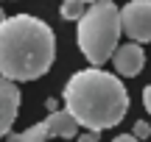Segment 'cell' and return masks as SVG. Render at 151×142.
I'll list each match as a JSON object with an SVG mask.
<instances>
[{
	"instance_id": "1",
	"label": "cell",
	"mask_w": 151,
	"mask_h": 142,
	"mask_svg": "<svg viewBox=\"0 0 151 142\" xmlns=\"http://www.w3.org/2000/svg\"><path fill=\"white\" fill-rule=\"evenodd\" d=\"M56 59L53 28L34 14H14L0 22V75L9 81H37Z\"/></svg>"
},
{
	"instance_id": "2",
	"label": "cell",
	"mask_w": 151,
	"mask_h": 142,
	"mask_svg": "<svg viewBox=\"0 0 151 142\" xmlns=\"http://www.w3.org/2000/svg\"><path fill=\"white\" fill-rule=\"evenodd\" d=\"M62 100L76 123L90 131L115 128L129 111V92L120 78L98 67H87L70 75L62 89Z\"/></svg>"
},
{
	"instance_id": "3",
	"label": "cell",
	"mask_w": 151,
	"mask_h": 142,
	"mask_svg": "<svg viewBox=\"0 0 151 142\" xmlns=\"http://www.w3.org/2000/svg\"><path fill=\"white\" fill-rule=\"evenodd\" d=\"M123 33L120 25V9L112 0H95L87 6L84 17L78 20V48L84 53V59L92 67H101L112 59V53L118 50V39Z\"/></svg>"
},
{
	"instance_id": "4",
	"label": "cell",
	"mask_w": 151,
	"mask_h": 142,
	"mask_svg": "<svg viewBox=\"0 0 151 142\" xmlns=\"http://www.w3.org/2000/svg\"><path fill=\"white\" fill-rule=\"evenodd\" d=\"M78 123L70 111H50L42 123L25 128V131L9 134V142H48L50 137H62V139H76L78 137Z\"/></svg>"
},
{
	"instance_id": "5",
	"label": "cell",
	"mask_w": 151,
	"mask_h": 142,
	"mask_svg": "<svg viewBox=\"0 0 151 142\" xmlns=\"http://www.w3.org/2000/svg\"><path fill=\"white\" fill-rule=\"evenodd\" d=\"M120 25L132 42H151V0H129L120 9Z\"/></svg>"
},
{
	"instance_id": "6",
	"label": "cell",
	"mask_w": 151,
	"mask_h": 142,
	"mask_svg": "<svg viewBox=\"0 0 151 142\" xmlns=\"http://www.w3.org/2000/svg\"><path fill=\"white\" fill-rule=\"evenodd\" d=\"M17 111H20V89L14 81L0 75V139L11 131Z\"/></svg>"
},
{
	"instance_id": "7",
	"label": "cell",
	"mask_w": 151,
	"mask_h": 142,
	"mask_svg": "<svg viewBox=\"0 0 151 142\" xmlns=\"http://www.w3.org/2000/svg\"><path fill=\"white\" fill-rule=\"evenodd\" d=\"M112 59H115L118 75H126V78H137L143 72V67H146V53H143L140 42L120 45V48L112 53Z\"/></svg>"
},
{
	"instance_id": "8",
	"label": "cell",
	"mask_w": 151,
	"mask_h": 142,
	"mask_svg": "<svg viewBox=\"0 0 151 142\" xmlns=\"http://www.w3.org/2000/svg\"><path fill=\"white\" fill-rule=\"evenodd\" d=\"M87 6L90 3H81V0H62V17H65V20H76L78 22L81 17H84V11H87Z\"/></svg>"
},
{
	"instance_id": "9",
	"label": "cell",
	"mask_w": 151,
	"mask_h": 142,
	"mask_svg": "<svg viewBox=\"0 0 151 142\" xmlns=\"http://www.w3.org/2000/svg\"><path fill=\"white\" fill-rule=\"evenodd\" d=\"M132 134H134V137L143 142V139H148V137H151V126H148L146 120H137V123H134V128H132Z\"/></svg>"
},
{
	"instance_id": "10",
	"label": "cell",
	"mask_w": 151,
	"mask_h": 142,
	"mask_svg": "<svg viewBox=\"0 0 151 142\" xmlns=\"http://www.w3.org/2000/svg\"><path fill=\"white\" fill-rule=\"evenodd\" d=\"M98 139H101V131H90V128L84 134L78 131V137H76V142H98Z\"/></svg>"
},
{
	"instance_id": "11",
	"label": "cell",
	"mask_w": 151,
	"mask_h": 142,
	"mask_svg": "<svg viewBox=\"0 0 151 142\" xmlns=\"http://www.w3.org/2000/svg\"><path fill=\"white\" fill-rule=\"evenodd\" d=\"M143 106H146V111L151 114V84H148L146 89H143Z\"/></svg>"
},
{
	"instance_id": "12",
	"label": "cell",
	"mask_w": 151,
	"mask_h": 142,
	"mask_svg": "<svg viewBox=\"0 0 151 142\" xmlns=\"http://www.w3.org/2000/svg\"><path fill=\"white\" fill-rule=\"evenodd\" d=\"M112 142H140V139H137L134 134H120V137H115Z\"/></svg>"
},
{
	"instance_id": "13",
	"label": "cell",
	"mask_w": 151,
	"mask_h": 142,
	"mask_svg": "<svg viewBox=\"0 0 151 142\" xmlns=\"http://www.w3.org/2000/svg\"><path fill=\"white\" fill-rule=\"evenodd\" d=\"M3 20H6V14H3V9H0V22H3Z\"/></svg>"
},
{
	"instance_id": "14",
	"label": "cell",
	"mask_w": 151,
	"mask_h": 142,
	"mask_svg": "<svg viewBox=\"0 0 151 142\" xmlns=\"http://www.w3.org/2000/svg\"><path fill=\"white\" fill-rule=\"evenodd\" d=\"M81 3H95V0H81Z\"/></svg>"
}]
</instances>
